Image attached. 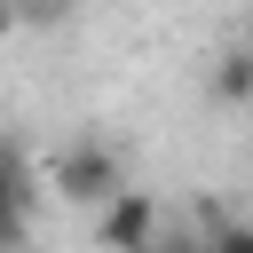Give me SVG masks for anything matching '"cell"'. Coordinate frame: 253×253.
<instances>
[{"label": "cell", "instance_id": "cell-5", "mask_svg": "<svg viewBox=\"0 0 253 253\" xmlns=\"http://www.w3.org/2000/svg\"><path fill=\"white\" fill-rule=\"evenodd\" d=\"M206 253H253V221H213L206 229Z\"/></svg>", "mask_w": 253, "mask_h": 253}, {"label": "cell", "instance_id": "cell-7", "mask_svg": "<svg viewBox=\"0 0 253 253\" xmlns=\"http://www.w3.org/2000/svg\"><path fill=\"white\" fill-rule=\"evenodd\" d=\"M245 55H253V32H245Z\"/></svg>", "mask_w": 253, "mask_h": 253}, {"label": "cell", "instance_id": "cell-4", "mask_svg": "<svg viewBox=\"0 0 253 253\" xmlns=\"http://www.w3.org/2000/svg\"><path fill=\"white\" fill-rule=\"evenodd\" d=\"M213 87H221V95H253V55H245V47H237V55H221Z\"/></svg>", "mask_w": 253, "mask_h": 253}, {"label": "cell", "instance_id": "cell-3", "mask_svg": "<svg viewBox=\"0 0 253 253\" xmlns=\"http://www.w3.org/2000/svg\"><path fill=\"white\" fill-rule=\"evenodd\" d=\"M32 213H40V182L0 142V253H32Z\"/></svg>", "mask_w": 253, "mask_h": 253}, {"label": "cell", "instance_id": "cell-6", "mask_svg": "<svg viewBox=\"0 0 253 253\" xmlns=\"http://www.w3.org/2000/svg\"><path fill=\"white\" fill-rule=\"evenodd\" d=\"M16 16H40V24H47V16H71V0H24Z\"/></svg>", "mask_w": 253, "mask_h": 253}, {"label": "cell", "instance_id": "cell-1", "mask_svg": "<svg viewBox=\"0 0 253 253\" xmlns=\"http://www.w3.org/2000/svg\"><path fill=\"white\" fill-rule=\"evenodd\" d=\"M47 190H55L63 206H87V213H103V206L126 190V158H119L111 142L79 134V142H63V150L47 158Z\"/></svg>", "mask_w": 253, "mask_h": 253}, {"label": "cell", "instance_id": "cell-2", "mask_svg": "<svg viewBox=\"0 0 253 253\" xmlns=\"http://www.w3.org/2000/svg\"><path fill=\"white\" fill-rule=\"evenodd\" d=\"M95 237H103V253H158L166 237H158V198L150 190H119L103 213H95Z\"/></svg>", "mask_w": 253, "mask_h": 253}]
</instances>
